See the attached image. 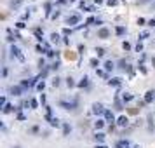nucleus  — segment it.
<instances>
[{
    "mask_svg": "<svg viewBox=\"0 0 155 148\" xmlns=\"http://www.w3.org/2000/svg\"><path fill=\"white\" fill-rule=\"evenodd\" d=\"M11 52H12V56H14L17 61H21V63L25 61V56H23V52H21V49H19V47L12 46V47H11Z\"/></svg>",
    "mask_w": 155,
    "mask_h": 148,
    "instance_id": "1",
    "label": "nucleus"
},
{
    "mask_svg": "<svg viewBox=\"0 0 155 148\" xmlns=\"http://www.w3.org/2000/svg\"><path fill=\"white\" fill-rule=\"evenodd\" d=\"M93 112H94L96 115H101V113H105L106 110H105V106H103L101 103H94V104H93Z\"/></svg>",
    "mask_w": 155,
    "mask_h": 148,
    "instance_id": "2",
    "label": "nucleus"
},
{
    "mask_svg": "<svg viewBox=\"0 0 155 148\" xmlns=\"http://www.w3.org/2000/svg\"><path fill=\"white\" fill-rule=\"evenodd\" d=\"M117 148H131V141H127V139H120V141L117 143Z\"/></svg>",
    "mask_w": 155,
    "mask_h": 148,
    "instance_id": "3",
    "label": "nucleus"
},
{
    "mask_svg": "<svg viewBox=\"0 0 155 148\" xmlns=\"http://www.w3.org/2000/svg\"><path fill=\"white\" fill-rule=\"evenodd\" d=\"M117 124L120 125V127H125V125L129 124V120H127V117H125V115H122V117H119V120H117Z\"/></svg>",
    "mask_w": 155,
    "mask_h": 148,
    "instance_id": "4",
    "label": "nucleus"
},
{
    "mask_svg": "<svg viewBox=\"0 0 155 148\" xmlns=\"http://www.w3.org/2000/svg\"><path fill=\"white\" fill-rule=\"evenodd\" d=\"M79 21H80V16L75 14V16H72V17H68V25H77Z\"/></svg>",
    "mask_w": 155,
    "mask_h": 148,
    "instance_id": "5",
    "label": "nucleus"
},
{
    "mask_svg": "<svg viewBox=\"0 0 155 148\" xmlns=\"http://www.w3.org/2000/svg\"><path fill=\"white\" fill-rule=\"evenodd\" d=\"M153 98H155V92H153V91H148L146 96H145V103H152Z\"/></svg>",
    "mask_w": 155,
    "mask_h": 148,
    "instance_id": "6",
    "label": "nucleus"
},
{
    "mask_svg": "<svg viewBox=\"0 0 155 148\" xmlns=\"http://www.w3.org/2000/svg\"><path fill=\"white\" fill-rule=\"evenodd\" d=\"M105 119H106L108 122H113V120H115V117H113V113H112V112H110V110H106V112H105Z\"/></svg>",
    "mask_w": 155,
    "mask_h": 148,
    "instance_id": "7",
    "label": "nucleus"
},
{
    "mask_svg": "<svg viewBox=\"0 0 155 148\" xmlns=\"http://www.w3.org/2000/svg\"><path fill=\"white\" fill-rule=\"evenodd\" d=\"M120 80H122V78H112V80H108V84H110V86H119Z\"/></svg>",
    "mask_w": 155,
    "mask_h": 148,
    "instance_id": "8",
    "label": "nucleus"
},
{
    "mask_svg": "<svg viewBox=\"0 0 155 148\" xmlns=\"http://www.w3.org/2000/svg\"><path fill=\"white\" fill-rule=\"evenodd\" d=\"M87 84H89V82H87V77H84V78L79 82V87H87Z\"/></svg>",
    "mask_w": 155,
    "mask_h": 148,
    "instance_id": "9",
    "label": "nucleus"
},
{
    "mask_svg": "<svg viewBox=\"0 0 155 148\" xmlns=\"http://www.w3.org/2000/svg\"><path fill=\"white\" fill-rule=\"evenodd\" d=\"M98 35H99L101 38H105V37H108V30H106V28H103V30H99V31H98Z\"/></svg>",
    "mask_w": 155,
    "mask_h": 148,
    "instance_id": "10",
    "label": "nucleus"
},
{
    "mask_svg": "<svg viewBox=\"0 0 155 148\" xmlns=\"http://www.w3.org/2000/svg\"><path fill=\"white\" fill-rule=\"evenodd\" d=\"M11 92H12L14 96H19V94H21V87H12V89H11Z\"/></svg>",
    "mask_w": 155,
    "mask_h": 148,
    "instance_id": "11",
    "label": "nucleus"
},
{
    "mask_svg": "<svg viewBox=\"0 0 155 148\" xmlns=\"http://www.w3.org/2000/svg\"><path fill=\"white\" fill-rule=\"evenodd\" d=\"M105 68H106L108 72H110V70H113V63H112V61H106V63H105Z\"/></svg>",
    "mask_w": 155,
    "mask_h": 148,
    "instance_id": "12",
    "label": "nucleus"
},
{
    "mask_svg": "<svg viewBox=\"0 0 155 148\" xmlns=\"http://www.w3.org/2000/svg\"><path fill=\"white\" fill-rule=\"evenodd\" d=\"M21 2H23V0H12V2H11V5L16 9V7H19V5H21Z\"/></svg>",
    "mask_w": 155,
    "mask_h": 148,
    "instance_id": "13",
    "label": "nucleus"
},
{
    "mask_svg": "<svg viewBox=\"0 0 155 148\" xmlns=\"http://www.w3.org/2000/svg\"><path fill=\"white\" fill-rule=\"evenodd\" d=\"M122 99H124V101H131V99H132V94H129V92H124Z\"/></svg>",
    "mask_w": 155,
    "mask_h": 148,
    "instance_id": "14",
    "label": "nucleus"
},
{
    "mask_svg": "<svg viewBox=\"0 0 155 148\" xmlns=\"http://www.w3.org/2000/svg\"><path fill=\"white\" fill-rule=\"evenodd\" d=\"M94 138H96V141H99V143H101V141L105 139V134H103V133H98V134H96Z\"/></svg>",
    "mask_w": 155,
    "mask_h": 148,
    "instance_id": "15",
    "label": "nucleus"
},
{
    "mask_svg": "<svg viewBox=\"0 0 155 148\" xmlns=\"http://www.w3.org/2000/svg\"><path fill=\"white\" fill-rule=\"evenodd\" d=\"M66 84H68V87H73V86H75V82H73V78H70V77H68V78H66Z\"/></svg>",
    "mask_w": 155,
    "mask_h": 148,
    "instance_id": "16",
    "label": "nucleus"
},
{
    "mask_svg": "<svg viewBox=\"0 0 155 148\" xmlns=\"http://www.w3.org/2000/svg\"><path fill=\"white\" fill-rule=\"evenodd\" d=\"M51 38H52V42H56V44L59 42V35H58V33H52V35H51Z\"/></svg>",
    "mask_w": 155,
    "mask_h": 148,
    "instance_id": "17",
    "label": "nucleus"
},
{
    "mask_svg": "<svg viewBox=\"0 0 155 148\" xmlns=\"http://www.w3.org/2000/svg\"><path fill=\"white\" fill-rule=\"evenodd\" d=\"M51 125H54V127H58V125H59V120H58V119H51Z\"/></svg>",
    "mask_w": 155,
    "mask_h": 148,
    "instance_id": "18",
    "label": "nucleus"
},
{
    "mask_svg": "<svg viewBox=\"0 0 155 148\" xmlns=\"http://www.w3.org/2000/svg\"><path fill=\"white\" fill-rule=\"evenodd\" d=\"M7 40H9V42H12V40H14V37H12V31H11V30H7Z\"/></svg>",
    "mask_w": 155,
    "mask_h": 148,
    "instance_id": "19",
    "label": "nucleus"
},
{
    "mask_svg": "<svg viewBox=\"0 0 155 148\" xmlns=\"http://www.w3.org/2000/svg\"><path fill=\"white\" fill-rule=\"evenodd\" d=\"M52 86H54V87H58V86H59V78H58V77H56V78H52Z\"/></svg>",
    "mask_w": 155,
    "mask_h": 148,
    "instance_id": "20",
    "label": "nucleus"
},
{
    "mask_svg": "<svg viewBox=\"0 0 155 148\" xmlns=\"http://www.w3.org/2000/svg\"><path fill=\"white\" fill-rule=\"evenodd\" d=\"M103 124H105L103 120H98V122H96V129H101V127H103Z\"/></svg>",
    "mask_w": 155,
    "mask_h": 148,
    "instance_id": "21",
    "label": "nucleus"
},
{
    "mask_svg": "<svg viewBox=\"0 0 155 148\" xmlns=\"http://www.w3.org/2000/svg\"><path fill=\"white\" fill-rule=\"evenodd\" d=\"M11 110H12V106H11V104H7V106H5V108H4V113H9V112H11Z\"/></svg>",
    "mask_w": 155,
    "mask_h": 148,
    "instance_id": "22",
    "label": "nucleus"
},
{
    "mask_svg": "<svg viewBox=\"0 0 155 148\" xmlns=\"http://www.w3.org/2000/svg\"><path fill=\"white\" fill-rule=\"evenodd\" d=\"M91 65H93V66H98L99 61H98V59H91Z\"/></svg>",
    "mask_w": 155,
    "mask_h": 148,
    "instance_id": "23",
    "label": "nucleus"
},
{
    "mask_svg": "<svg viewBox=\"0 0 155 148\" xmlns=\"http://www.w3.org/2000/svg\"><path fill=\"white\" fill-rule=\"evenodd\" d=\"M122 47H124V49H125V51H129V49H131V46H129V44H127V42H124V44H122Z\"/></svg>",
    "mask_w": 155,
    "mask_h": 148,
    "instance_id": "24",
    "label": "nucleus"
},
{
    "mask_svg": "<svg viewBox=\"0 0 155 148\" xmlns=\"http://www.w3.org/2000/svg\"><path fill=\"white\" fill-rule=\"evenodd\" d=\"M96 52H98V56H103V54H105V51H103L101 47H99V49H96Z\"/></svg>",
    "mask_w": 155,
    "mask_h": 148,
    "instance_id": "25",
    "label": "nucleus"
},
{
    "mask_svg": "<svg viewBox=\"0 0 155 148\" xmlns=\"http://www.w3.org/2000/svg\"><path fill=\"white\" fill-rule=\"evenodd\" d=\"M30 104H32V108H37V101H35V99H32Z\"/></svg>",
    "mask_w": 155,
    "mask_h": 148,
    "instance_id": "26",
    "label": "nucleus"
},
{
    "mask_svg": "<svg viewBox=\"0 0 155 148\" xmlns=\"http://www.w3.org/2000/svg\"><path fill=\"white\" fill-rule=\"evenodd\" d=\"M117 33H119V35H122V33H124V28H122V26H119V28H117Z\"/></svg>",
    "mask_w": 155,
    "mask_h": 148,
    "instance_id": "27",
    "label": "nucleus"
},
{
    "mask_svg": "<svg viewBox=\"0 0 155 148\" xmlns=\"http://www.w3.org/2000/svg\"><path fill=\"white\" fill-rule=\"evenodd\" d=\"M37 87H38V91H42V89H44V87H46V86H44V82H40V84H38V86H37Z\"/></svg>",
    "mask_w": 155,
    "mask_h": 148,
    "instance_id": "28",
    "label": "nucleus"
},
{
    "mask_svg": "<svg viewBox=\"0 0 155 148\" xmlns=\"http://www.w3.org/2000/svg\"><path fill=\"white\" fill-rule=\"evenodd\" d=\"M108 4H110V5H115V4H117V0H108Z\"/></svg>",
    "mask_w": 155,
    "mask_h": 148,
    "instance_id": "29",
    "label": "nucleus"
},
{
    "mask_svg": "<svg viewBox=\"0 0 155 148\" xmlns=\"http://www.w3.org/2000/svg\"><path fill=\"white\" fill-rule=\"evenodd\" d=\"M96 148H106V146H105V145H99V146H96Z\"/></svg>",
    "mask_w": 155,
    "mask_h": 148,
    "instance_id": "30",
    "label": "nucleus"
},
{
    "mask_svg": "<svg viewBox=\"0 0 155 148\" xmlns=\"http://www.w3.org/2000/svg\"><path fill=\"white\" fill-rule=\"evenodd\" d=\"M132 148H141V146H140V145H134V146H132Z\"/></svg>",
    "mask_w": 155,
    "mask_h": 148,
    "instance_id": "31",
    "label": "nucleus"
}]
</instances>
